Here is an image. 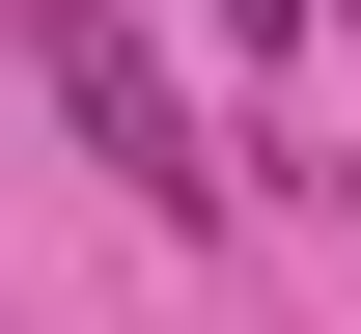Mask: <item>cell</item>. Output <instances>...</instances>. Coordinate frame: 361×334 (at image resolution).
Instances as JSON below:
<instances>
[{
    "label": "cell",
    "instance_id": "obj_2",
    "mask_svg": "<svg viewBox=\"0 0 361 334\" xmlns=\"http://www.w3.org/2000/svg\"><path fill=\"white\" fill-rule=\"evenodd\" d=\"M223 28H250V56H278V28H334V0H223Z\"/></svg>",
    "mask_w": 361,
    "mask_h": 334
},
{
    "label": "cell",
    "instance_id": "obj_1",
    "mask_svg": "<svg viewBox=\"0 0 361 334\" xmlns=\"http://www.w3.org/2000/svg\"><path fill=\"white\" fill-rule=\"evenodd\" d=\"M0 28H28V84L84 112V167H139L167 223H223V140H195V84L139 56V0H0Z\"/></svg>",
    "mask_w": 361,
    "mask_h": 334
}]
</instances>
